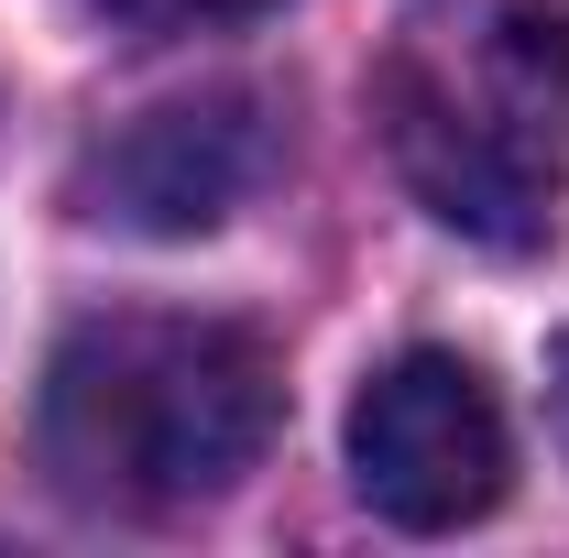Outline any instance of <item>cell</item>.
I'll return each instance as SVG.
<instances>
[{
  "label": "cell",
  "instance_id": "cell-1",
  "mask_svg": "<svg viewBox=\"0 0 569 558\" xmlns=\"http://www.w3.org/2000/svg\"><path fill=\"white\" fill-rule=\"evenodd\" d=\"M395 176L482 252H537L569 187V0H417L372 67Z\"/></svg>",
  "mask_w": 569,
  "mask_h": 558
},
{
  "label": "cell",
  "instance_id": "cell-2",
  "mask_svg": "<svg viewBox=\"0 0 569 558\" xmlns=\"http://www.w3.org/2000/svg\"><path fill=\"white\" fill-rule=\"evenodd\" d=\"M284 417V372L263 329L241 318H88L67 350L44 361V406H33V449L56 492L99 504V515H176L230 492Z\"/></svg>",
  "mask_w": 569,
  "mask_h": 558
},
{
  "label": "cell",
  "instance_id": "cell-3",
  "mask_svg": "<svg viewBox=\"0 0 569 558\" xmlns=\"http://www.w3.org/2000/svg\"><path fill=\"white\" fill-rule=\"evenodd\" d=\"M503 471H515L503 406L460 350H406L351 395V482L383 526L449 537L503 504Z\"/></svg>",
  "mask_w": 569,
  "mask_h": 558
},
{
  "label": "cell",
  "instance_id": "cell-4",
  "mask_svg": "<svg viewBox=\"0 0 569 558\" xmlns=\"http://www.w3.org/2000/svg\"><path fill=\"white\" fill-rule=\"evenodd\" d=\"M274 176V121L252 88H209V99H164L121 121L110 142H88L77 165V219H110L142 241H198Z\"/></svg>",
  "mask_w": 569,
  "mask_h": 558
},
{
  "label": "cell",
  "instance_id": "cell-5",
  "mask_svg": "<svg viewBox=\"0 0 569 558\" xmlns=\"http://www.w3.org/2000/svg\"><path fill=\"white\" fill-rule=\"evenodd\" d=\"M88 11L121 22V33H209V22H252L274 0H88Z\"/></svg>",
  "mask_w": 569,
  "mask_h": 558
},
{
  "label": "cell",
  "instance_id": "cell-6",
  "mask_svg": "<svg viewBox=\"0 0 569 558\" xmlns=\"http://www.w3.org/2000/svg\"><path fill=\"white\" fill-rule=\"evenodd\" d=\"M559 427H569V340H559Z\"/></svg>",
  "mask_w": 569,
  "mask_h": 558
}]
</instances>
